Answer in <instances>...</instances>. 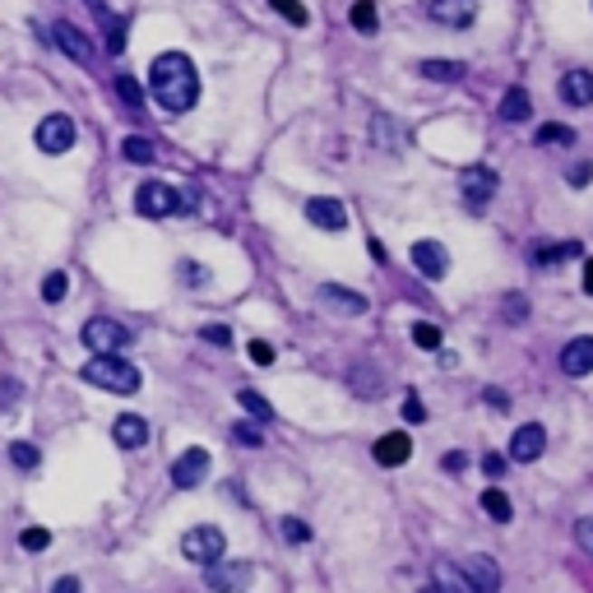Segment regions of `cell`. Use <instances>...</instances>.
<instances>
[{"instance_id":"obj_1","label":"cell","mask_w":593,"mask_h":593,"mask_svg":"<svg viewBox=\"0 0 593 593\" xmlns=\"http://www.w3.org/2000/svg\"><path fill=\"white\" fill-rule=\"evenodd\" d=\"M148 93H153L158 107L172 111V116L190 111L195 102H200V74H195V61L186 52L153 56V65H148Z\"/></svg>"},{"instance_id":"obj_2","label":"cell","mask_w":593,"mask_h":593,"mask_svg":"<svg viewBox=\"0 0 593 593\" xmlns=\"http://www.w3.org/2000/svg\"><path fill=\"white\" fill-rule=\"evenodd\" d=\"M79 376H84L89 385H98V389H107V394H135L139 380H144L126 358H89Z\"/></svg>"},{"instance_id":"obj_3","label":"cell","mask_w":593,"mask_h":593,"mask_svg":"<svg viewBox=\"0 0 593 593\" xmlns=\"http://www.w3.org/2000/svg\"><path fill=\"white\" fill-rule=\"evenodd\" d=\"M79 339H84V348L93 352V358H121V348H126L135 334H130L121 320H111V315H93Z\"/></svg>"},{"instance_id":"obj_4","label":"cell","mask_w":593,"mask_h":593,"mask_svg":"<svg viewBox=\"0 0 593 593\" xmlns=\"http://www.w3.org/2000/svg\"><path fill=\"white\" fill-rule=\"evenodd\" d=\"M223 551H227V538H223V529H214V524H200V529H190V533L181 538V557L195 561V566L223 561Z\"/></svg>"},{"instance_id":"obj_5","label":"cell","mask_w":593,"mask_h":593,"mask_svg":"<svg viewBox=\"0 0 593 593\" xmlns=\"http://www.w3.org/2000/svg\"><path fill=\"white\" fill-rule=\"evenodd\" d=\"M135 209H139L144 218H167V214L186 209V200L177 195V186H167V181H144V186L135 190Z\"/></svg>"},{"instance_id":"obj_6","label":"cell","mask_w":593,"mask_h":593,"mask_svg":"<svg viewBox=\"0 0 593 593\" xmlns=\"http://www.w3.org/2000/svg\"><path fill=\"white\" fill-rule=\"evenodd\" d=\"M255 579V566L251 561H214V566H205V584H209V593H242L246 584Z\"/></svg>"},{"instance_id":"obj_7","label":"cell","mask_w":593,"mask_h":593,"mask_svg":"<svg viewBox=\"0 0 593 593\" xmlns=\"http://www.w3.org/2000/svg\"><path fill=\"white\" fill-rule=\"evenodd\" d=\"M37 148H43L47 158L70 153L74 148V121H70V116H61V111L43 116V121H37Z\"/></svg>"},{"instance_id":"obj_8","label":"cell","mask_w":593,"mask_h":593,"mask_svg":"<svg viewBox=\"0 0 593 593\" xmlns=\"http://www.w3.org/2000/svg\"><path fill=\"white\" fill-rule=\"evenodd\" d=\"M209 468H214L209 450H205V445H190V450L172 464V483H177L181 492H190V487H200V483L209 478Z\"/></svg>"},{"instance_id":"obj_9","label":"cell","mask_w":593,"mask_h":593,"mask_svg":"<svg viewBox=\"0 0 593 593\" xmlns=\"http://www.w3.org/2000/svg\"><path fill=\"white\" fill-rule=\"evenodd\" d=\"M306 223L320 227V232H343L348 209H343V200H334V195H315V200H306Z\"/></svg>"},{"instance_id":"obj_10","label":"cell","mask_w":593,"mask_h":593,"mask_svg":"<svg viewBox=\"0 0 593 593\" xmlns=\"http://www.w3.org/2000/svg\"><path fill=\"white\" fill-rule=\"evenodd\" d=\"M408 260H413V269L422 273V279H431V283L450 273V251H445L441 242H417V246L408 251Z\"/></svg>"},{"instance_id":"obj_11","label":"cell","mask_w":593,"mask_h":593,"mask_svg":"<svg viewBox=\"0 0 593 593\" xmlns=\"http://www.w3.org/2000/svg\"><path fill=\"white\" fill-rule=\"evenodd\" d=\"M426 14L445 28H468L478 19V0H426Z\"/></svg>"},{"instance_id":"obj_12","label":"cell","mask_w":593,"mask_h":593,"mask_svg":"<svg viewBox=\"0 0 593 593\" xmlns=\"http://www.w3.org/2000/svg\"><path fill=\"white\" fill-rule=\"evenodd\" d=\"M542 450H547V431L538 422H524L515 436H510V459L515 464H533V459H542Z\"/></svg>"},{"instance_id":"obj_13","label":"cell","mask_w":593,"mask_h":593,"mask_svg":"<svg viewBox=\"0 0 593 593\" xmlns=\"http://www.w3.org/2000/svg\"><path fill=\"white\" fill-rule=\"evenodd\" d=\"M52 37H56V47L70 56V61H79V65H93V43L84 33H79L70 19H56V28H52Z\"/></svg>"},{"instance_id":"obj_14","label":"cell","mask_w":593,"mask_h":593,"mask_svg":"<svg viewBox=\"0 0 593 593\" xmlns=\"http://www.w3.org/2000/svg\"><path fill=\"white\" fill-rule=\"evenodd\" d=\"M496 186H501V177L492 167H468L464 172V200H468V209H483L496 195Z\"/></svg>"},{"instance_id":"obj_15","label":"cell","mask_w":593,"mask_h":593,"mask_svg":"<svg viewBox=\"0 0 593 593\" xmlns=\"http://www.w3.org/2000/svg\"><path fill=\"white\" fill-rule=\"evenodd\" d=\"M459 575L468 579L473 593H496V588H501V570H496L492 557H468V561L459 566Z\"/></svg>"},{"instance_id":"obj_16","label":"cell","mask_w":593,"mask_h":593,"mask_svg":"<svg viewBox=\"0 0 593 593\" xmlns=\"http://www.w3.org/2000/svg\"><path fill=\"white\" fill-rule=\"evenodd\" d=\"M413 459V441H408V431H389V436L376 441V464L380 468H399Z\"/></svg>"},{"instance_id":"obj_17","label":"cell","mask_w":593,"mask_h":593,"mask_svg":"<svg viewBox=\"0 0 593 593\" xmlns=\"http://www.w3.org/2000/svg\"><path fill=\"white\" fill-rule=\"evenodd\" d=\"M561 371L566 376H588L593 371V334H579L561 348Z\"/></svg>"},{"instance_id":"obj_18","label":"cell","mask_w":593,"mask_h":593,"mask_svg":"<svg viewBox=\"0 0 593 593\" xmlns=\"http://www.w3.org/2000/svg\"><path fill=\"white\" fill-rule=\"evenodd\" d=\"M111 436H116V445H121V450H139V445H148V422L135 417V413H121V417L111 422Z\"/></svg>"},{"instance_id":"obj_19","label":"cell","mask_w":593,"mask_h":593,"mask_svg":"<svg viewBox=\"0 0 593 593\" xmlns=\"http://www.w3.org/2000/svg\"><path fill=\"white\" fill-rule=\"evenodd\" d=\"M561 98H566L570 107H588V102H593V74H588V70L561 74Z\"/></svg>"},{"instance_id":"obj_20","label":"cell","mask_w":593,"mask_h":593,"mask_svg":"<svg viewBox=\"0 0 593 593\" xmlns=\"http://www.w3.org/2000/svg\"><path fill=\"white\" fill-rule=\"evenodd\" d=\"M320 301H325L330 311H343V315H367V297H358L352 288H334V283H325V288H320Z\"/></svg>"},{"instance_id":"obj_21","label":"cell","mask_w":593,"mask_h":593,"mask_svg":"<svg viewBox=\"0 0 593 593\" xmlns=\"http://www.w3.org/2000/svg\"><path fill=\"white\" fill-rule=\"evenodd\" d=\"M529 111H533V102H529L524 89H510L501 98V121H529Z\"/></svg>"},{"instance_id":"obj_22","label":"cell","mask_w":593,"mask_h":593,"mask_svg":"<svg viewBox=\"0 0 593 593\" xmlns=\"http://www.w3.org/2000/svg\"><path fill=\"white\" fill-rule=\"evenodd\" d=\"M422 74L431 84H454V79H464V61H422Z\"/></svg>"},{"instance_id":"obj_23","label":"cell","mask_w":593,"mask_h":593,"mask_svg":"<svg viewBox=\"0 0 593 593\" xmlns=\"http://www.w3.org/2000/svg\"><path fill=\"white\" fill-rule=\"evenodd\" d=\"M483 510H487L496 524H510V515H515V505H510V496H505L501 487H487V492H483Z\"/></svg>"},{"instance_id":"obj_24","label":"cell","mask_w":593,"mask_h":593,"mask_svg":"<svg viewBox=\"0 0 593 593\" xmlns=\"http://www.w3.org/2000/svg\"><path fill=\"white\" fill-rule=\"evenodd\" d=\"M348 19H352V28H358V33H376V28H380V14H376V5H371V0H358Z\"/></svg>"},{"instance_id":"obj_25","label":"cell","mask_w":593,"mask_h":593,"mask_svg":"<svg viewBox=\"0 0 593 593\" xmlns=\"http://www.w3.org/2000/svg\"><path fill=\"white\" fill-rule=\"evenodd\" d=\"M121 153L130 158V163H153V158H158L153 144H148L144 135H126V139H121Z\"/></svg>"},{"instance_id":"obj_26","label":"cell","mask_w":593,"mask_h":593,"mask_svg":"<svg viewBox=\"0 0 593 593\" xmlns=\"http://www.w3.org/2000/svg\"><path fill=\"white\" fill-rule=\"evenodd\" d=\"M436 588H441V593H473V588H468V579H464L454 566H445V561L436 566Z\"/></svg>"},{"instance_id":"obj_27","label":"cell","mask_w":593,"mask_h":593,"mask_svg":"<svg viewBox=\"0 0 593 593\" xmlns=\"http://www.w3.org/2000/svg\"><path fill=\"white\" fill-rule=\"evenodd\" d=\"M102 24H107V52L121 56L126 52V24L116 19V14H107V10H102Z\"/></svg>"},{"instance_id":"obj_28","label":"cell","mask_w":593,"mask_h":593,"mask_svg":"<svg viewBox=\"0 0 593 593\" xmlns=\"http://www.w3.org/2000/svg\"><path fill=\"white\" fill-rule=\"evenodd\" d=\"M236 399H242V408L255 417V422H269L273 417V408H269V399H264V394H255V389H242V394H236Z\"/></svg>"},{"instance_id":"obj_29","label":"cell","mask_w":593,"mask_h":593,"mask_svg":"<svg viewBox=\"0 0 593 593\" xmlns=\"http://www.w3.org/2000/svg\"><path fill=\"white\" fill-rule=\"evenodd\" d=\"M65 292H70V279H65L61 269H52L47 279H43V301H52V306H56V301H65Z\"/></svg>"},{"instance_id":"obj_30","label":"cell","mask_w":593,"mask_h":593,"mask_svg":"<svg viewBox=\"0 0 593 593\" xmlns=\"http://www.w3.org/2000/svg\"><path fill=\"white\" fill-rule=\"evenodd\" d=\"M116 93H121V102H126L130 111H139V107H144V89L135 84L130 74H116Z\"/></svg>"},{"instance_id":"obj_31","label":"cell","mask_w":593,"mask_h":593,"mask_svg":"<svg viewBox=\"0 0 593 593\" xmlns=\"http://www.w3.org/2000/svg\"><path fill=\"white\" fill-rule=\"evenodd\" d=\"M232 441L246 445V450H260V445H264V431H260L255 422H236V426H232Z\"/></svg>"},{"instance_id":"obj_32","label":"cell","mask_w":593,"mask_h":593,"mask_svg":"<svg viewBox=\"0 0 593 593\" xmlns=\"http://www.w3.org/2000/svg\"><path fill=\"white\" fill-rule=\"evenodd\" d=\"M413 343L426 348V352H436V348H441V330L431 325V320H417V325H413Z\"/></svg>"},{"instance_id":"obj_33","label":"cell","mask_w":593,"mask_h":593,"mask_svg":"<svg viewBox=\"0 0 593 593\" xmlns=\"http://www.w3.org/2000/svg\"><path fill=\"white\" fill-rule=\"evenodd\" d=\"M10 459H14V468H37V464H43L37 445H28V441H14V445H10Z\"/></svg>"},{"instance_id":"obj_34","label":"cell","mask_w":593,"mask_h":593,"mask_svg":"<svg viewBox=\"0 0 593 593\" xmlns=\"http://www.w3.org/2000/svg\"><path fill=\"white\" fill-rule=\"evenodd\" d=\"M538 144H542V148H551V144H575V130H570V126H542V130H538Z\"/></svg>"},{"instance_id":"obj_35","label":"cell","mask_w":593,"mask_h":593,"mask_svg":"<svg viewBox=\"0 0 593 593\" xmlns=\"http://www.w3.org/2000/svg\"><path fill=\"white\" fill-rule=\"evenodd\" d=\"M561 255H579V246H575V242H566V246H547V251H538V269L561 264Z\"/></svg>"},{"instance_id":"obj_36","label":"cell","mask_w":593,"mask_h":593,"mask_svg":"<svg viewBox=\"0 0 593 593\" xmlns=\"http://www.w3.org/2000/svg\"><path fill=\"white\" fill-rule=\"evenodd\" d=\"M273 10H279V14L288 19V24H297V28H301V24L311 19V14H306V5H301V0H273Z\"/></svg>"},{"instance_id":"obj_37","label":"cell","mask_w":593,"mask_h":593,"mask_svg":"<svg viewBox=\"0 0 593 593\" xmlns=\"http://www.w3.org/2000/svg\"><path fill=\"white\" fill-rule=\"evenodd\" d=\"M19 542H24L28 551H43V547L52 542V533H47V529H24V538H19Z\"/></svg>"},{"instance_id":"obj_38","label":"cell","mask_w":593,"mask_h":593,"mask_svg":"<svg viewBox=\"0 0 593 593\" xmlns=\"http://www.w3.org/2000/svg\"><path fill=\"white\" fill-rule=\"evenodd\" d=\"M575 542H579V547H584V551H588V557H593V515H588V520H579V524H575Z\"/></svg>"},{"instance_id":"obj_39","label":"cell","mask_w":593,"mask_h":593,"mask_svg":"<svg viewBox=\"0 0 593 593\" xmlns=\"http://www.w3.org/2000/svg\"><path fill=\"white\" fill-rule=\"evenodd\" d=\"M246 352H251V362H255V367H269V362H273V348H269L264 339H255Z\"/></svg>"},{"instance_id":"obj_40","label":"cell","mask_w":593,"mask_h":593,"mask_svg":"<svg viewBox=\"0 0 593 593\" xmlns=\"http://www.w3.org/2000/svg\"><path fill=\"white\" fill-rule=\"evenodd\" d=\"M205 339H209L214 348H227V343H232V330H227V325H205Z\"/></svg>"},{"instance_id":"obj_41","label":"cell","mask_w":593,"mask_h":593,"mask_svg":"<svg viewBox=\"0 0 593 593\" xmlns=\"http://www.w3.org/2000/svg\"><path fill=\"white\" fill-rule=\"evenodd\" d=\"M283 538H288V542H306V538H311V529H306L301 520H283Z\"/></svg>"},{"instance_id":"obj_42","label":"cell","mask_w":593,"mask_h":593,"mask_svg":"<svg viewBox=\"0 0 593 593\" xmlns=\"http://www.w3.org/2000/svg\"><path fill=\"white\" fill-rule=\"evenodd\" d=\"M404 417H408V422H426V408H422L417 394H408V399H404Z\"/></svg>"},{"instance_id":"obj_43","label":"cell","mask_w":593,"mask_h":593,"mask_svg":"<svg viewBox=\"0 0 593 593\" xmlns=\"http://www.w3.org/2000/svg\"><path fill=\"white\" fill-rule=\"evenodd\" d=\"M588 177H593V167H588V163H579V167H575V172H570V186H584V181H588Z\"/></svg>"},{"instance_id":"obj_44","label":"cell","mask_w":593,"mask_h":593,"mask_svg":"<svg viewBox=\"0 0 593 593\" xmlns=\"http://www.w3.org/2000/svg\"><path fill=\"white\" fill-rule=\"evenodd\" d=\"M483 468H487V473H492V478H496V473L505 468V459H501V454H487V459H483Z\"/></svg>"},{"instance_id":"obj_45","label":"cell","mask_w":593,"mask_h":593,"mask_svg":"<svg viewBox=\"0 0 593 593\" xmlns=\"http://www.w3.org/2000/svg\"><path fill=\"white\" fill-rule=\"evenodd\" d=\"M52 593H79V579H56V588Z\"/></svg>"},{"instance_id":"obj_46","label":"cell","mask_w":593,"mask_h":593,"mask_svg":"<svg viewBox=\"0 0 593 593\" xmlns=\"http://www.w3.org/2000/svg\"><path fill=\"white\" fill-rule=\"evenodd\" d=\"M584 292H593V260H584Z\"/></svg>"}]
</instances>
